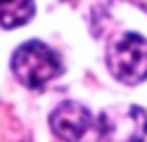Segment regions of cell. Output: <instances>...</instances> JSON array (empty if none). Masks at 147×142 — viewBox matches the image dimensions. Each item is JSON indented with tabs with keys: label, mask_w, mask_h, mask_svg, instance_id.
<instances>
[{
	"label": "cell",
	"mask_w": 147,
	"mask_h": 142,
	"mask_svg": "<svg viewBox=\"0 0 147 142\" xmlns=\"http://www.w3.org/2000/svg\"><path fill=\"white\" fill-rule=\"evenodd\" d=\"M12 71L22 85L38 90L62 73V62L59 55L50 50L45 43L29 40L17 47V52L12 55Z\"/></svg>",
	"instance_id": "6da1fadb"
},
{
	"label": "cell",
	"mask_w": 147,
	"mask_h": 142,
	"mask_svg": "<svg viewBox=\"0 0 147 142\" xmlns=\"http://www.w3.org/2000/svg\"><path fill=\"white\" fill-rule=\"evenodd\" d=\"M107 66L116 81L138 85L147 78V40L138 33H126L107 50Z\"/></svg>",
	"instance_id": "7a4b0ae2"
},
{
	"label": "cell",
	"mask_w": 147,
	"mask_h": 142,
	"mask_svg": "<svg viewBox=\"0 0 147 142\" xmlns=\"http://www.w3.org/2000/svg\"><path fill=\"white\" fill-rule=\"evenodd\" d=\"M50 128L64 142H102L100 118L78 102H62L50 114Z\"/></svg>",
	"instance_id": "3957f363"
},
{
	"label": "cell",
	"mask_w": 147,
	"mask_h": 142,
	"mask_svg": "<svg viewBox=\"0 0 147 142\" xmlns=\"http://www.w3.org/2000/svg\"><path fill=\"white\" fill-rule=\"evenodd\" d=\"M102 142H145L147 137V114L135 107H114L100 114Z\"/></svg>",
	"instance_id": "277c9868"
},
{
	"label": "cell",
	"mask_w": 147,
	"mask_h": 142,
	"mask_svg": "<svg viewBox=\"0 0 147 142\" xmlns=\"http://www.w3.org/2000/svg\"><path fill=\"white\" fill-rule=\"evenodd\" d=\"M33 17V0H0V26L17 28Z\"/></svg>",
	"instance_id": "5b68a950"
}]
</instances>
